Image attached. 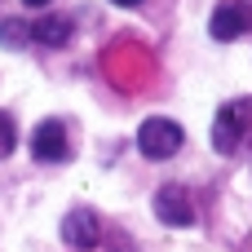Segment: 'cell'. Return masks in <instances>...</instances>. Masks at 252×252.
I'll return each mask as SVG.
<instances>
[{
	"mask_svg": "<svg viewBox=\"0 0 252 252\" xmlns=\"http://www.w3.org/2000/svg\"><path fill=\"white\" fill-rule=\"evenodd\" d=\"M13 146H18V128H13V115H4V111H0V159H4Z\"/></svg>",
	"mask_w": 252,
	"mask_h": 252,
	"instance_id": "obj_9",
	"label": "cell"
},
{
	"mask_svg": "<svg viewBox=\"0 0 252 252\" xmlns=\"http://www.w3.org/2000/svg\"><path fill=\"white\" fill-rule=\"evenodd\" d=\"M31 155L40 164H62L71 155V142H66V128L58 120H40L35 133H31Z\"/></svg>",
	"mask_w": 252,
	"mask_h": 252,
	"instance_id": "obj_4",
	"label": "cell"
},
{
	"mask_svg": "<svg viewBox=\"0 0 252 252\" xmlns=\"http://www.w3.org/2000/svg\"><path fill=\"white\" fill-rule=\"evenodd\" d=\"M208 31H213L217 40H239V35H248L252 31V9L244 0H221V4L213 9V18H208Z\"/></svg>",
	"mask_w": 252,
	"mask_h": 252,
	"instance_id": "obj_3",
	"label": "cell"
},
{
	"mask_svg": "<svg viewBox=\"0 0 252 252\" xmlns=\"http://www.w3.org/2000/svg\"><path fill=\"white\" fill-rule=\"evenodd\" d=\"M31 40H40V44H66L71 40V22L66 18H40L31 27Z\"/></svg>",
	"mask_w": 252,
	"mask_h": 252,
	"instance_id": "obj_7",
	"label": "cell"
},
{
	"mask_svg": "<svg viewBox=\"0 0 252 252\" xmlns=\"http://www.w3.org/2000/svg\"><path fill=\"white\" fill-rule=\"evenodd\" d=\"M111 4H124V9H133V4H142V0H111Z\"/></svg>",
	"mask_w": 252,
	"mask_h": 252,
	"instance_id": "obj_11",
	"label": "cell"
},
{
	"mask_svg": "<svg viewBox=\"0 0 252 252\" xmlns=\"http://www.w3.org/2000/svg\"><path fill=\"white\" fill-rule=\"evenodd\" d=\"M182 142H186L182 124H177V120H164V115H151V120L137 128V151H142L146 159H173V155L182 151Z\"/></svg>",
	"mask_w": 252,
	"mask_h": 252,
	"instance_id": "obj_1",
	"label": "cell"
},
{
	"mask_svg": "<svg viewBox=\"0 0 252 252\" xmlns=\"http://www.w3.org/2000/svg\"><path fill=\"white\" fill-rule=\"evenodd\" d=\"M62 244H71V248H97V217L89 208H71L62 217Z\"/></svg>",
	"mask_w": 252,
	"mask_h": 252,
	"instance_id": "obj_6",
	"label": "cell"
},
{
	"mask_svg": "<svg viewBox=\"0 0 252 252\" xmlns=\"http://www.w3.org/2000/svg\"><path fill=\"white\" fill-rule=\"evenodd\" d=\"M248 128H252V106L248 102H226L217 111V120H213V146L221 155H235L239 142L248 137Z\"/></svg>",
	"mask_w": 252,
	"mask_h": 252,
	"instance_id": "obj_2",
	"label": "cell"
},
{
	"mask_svg": "<svg viewBox=\"0 0 252 252\" xmlns=\"http://www.w3.org/2000/svg\"><path fill=\"white\" fill-rule=\"evenodd\" d=\"M22 4H31V9H44V4H53V0H22Z\"/></svg>",
	"mask_w": 252,
	"mask_h": 252,
	"instance_id": "obj_10",
	"label": "cell"
},
{
	"mask_svg": "<svg viewBox=\"0 0 252 252\" xmlns=\"http://www.w3.org/2000/svg\"><path fill=\"white\" fill-rule=\"evenodd\" d=\"M155 217L164 221V226H173V230H182V226H190L195 221V208H190V195H186V186H159V195H155Z\"/></svg>",
	"mask_w": 252,
	"mask_h": 252,
	"instance_id": "obj_5",
	"label": "cell"
},
{
	"mask_svg": "<svg viewBox=\"0 0 252 252\" xmlns=\"http://www.w3.org/2000/svg\"><path fill=\"white\" fill-rule=\"evenodd\" d=\"M27 40H31V27H22V22H4L0 27V44L4 49H22Z\"/></svg>",
	"mask_w": 252,
	"mask_h": 252,
	"instance_id": "obj_8",
	"label": "cell"
}]
</instances>
